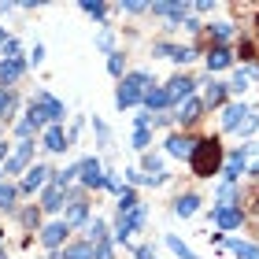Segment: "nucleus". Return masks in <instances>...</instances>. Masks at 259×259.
<instances>
[{"mask_svg":"<svg viewBox=\"0 0 259 259\" xmlns=\"http://www.w3.org/2000/svg\"><path fill=\"white\" fill-rule=\"evenodd\" d=\"M126 182L130 185H141V170H126Z\"/></svg>","mask_w":259,"mask_h":259,"instance_id":"obj_46","label":"nucleus"},{"mask_svg":"<svg viewBox=\"0 0 259 259\" xmlns=\"http://www.w3.org/2000/svg\"><path fill=\"white\" fill-rule=\"evenodd\" d=\"M145 219H148L145 204H137L134 211H126V215H119V222H115V241H126L130 233H137L141 226H145Z\"/></svg>","mask_w":259,"mask_h":259,"instance_id":"obj_3","label":"nucleus"},{"mask_svg":"<svg viewBox=\"0 0 259 259\" xmlns=\"http://www.w3.org/2000/svg\"><path fill=\"white\" fill-rule=\"evenodd\" d=\"M193 85H196L193 78H170V81H167V93H170L174 104H185V100L193 97Z\"/></svg>","mask_w":259,"mask_h":259,"instance_id":"obj_13","label":"nucleus"},{"mask_svg":"<svg viewBox=\"0 0 259 259\" xmlns=\"http://www.w3.org/2000/svg\"><path fill=\"white\" fill-rule=\"evenodd\" d=\"M93 130H97V134H100V141H104V145H108V126H104L100 119H93Z\"/></svg>","mask_w":259,"mask_h":259,"instance_id":"obj_43","label":"nucleus"},{"mask_svg":"<svg viewBox=\"0 0 259 259\" xmlns=\"http://www.w3.org/2000/svg\"><path fill=\"white\" fill-rule=\"evenodd\" d=\"M26 74V60H0V81L11 85V81H19Z\"/></svg>","mask_w":259,"mask_h":259,"instance_id":"obj_17","label":"nucleus"},{"mask_svg":"<svg viewBox=\"0 0 259 259\" xmlns=\"http://www.w3.org/2000/svg\"><path fill=\"white\" fill-rule=\"evenodd\" d=\"M30 134H33V126H30V122H26V119H22V122H19V137H22V141H26V137H30Z\"/></svg>","mask_w":259,"mask_h":259,"instance_id":"obj_45","label":"nucleus"},{"mask_svg":"<svg viewBox=\"0 0 259 259\" xmlns=\"http://www.w3.org/2000/svg\"><path fill=\"white\" fill-rule=\"evenodd\" d=\"M122 67H126V63H122V56H119V52H111V56H108V70H111L115 78H122Z\"/></svg>","mask_w":259,"mask_h":259,"instance_id":"obj_34","label":"nucleus"},{"mask_svg":"<svg viewBox=\"0 0 259 259\" xmlns=\"http://www.w3.org/2000/svg\"><path fill=\"white\" fill-rule=\"evenodd\" d=\"M219 200H222V204H233V200H237V185H233V182H222V185H219Z\"/></svg>","mask_w":259,"mask_h":259,"instance_id":"obj_31","label":"nucleus"},{"mask_svg":"<svg viewBox=\"0 0 259 259\" xmlns=\"http://www.w3.org/2000/svg\"><path fill=\"white\" fill-rule=\"evenodd\" d=\"M252 81H259V67L252 63H244V70H237L230 81V93H244V89H252Z\"/></svg>","mask_w":259,"mask_h":259,"instance_id":"obj_14","label":"nucleus"},{"mask_svg":"<svg viewBox=\"0 0 259 259\" xmlns=\"http://www.w3.org/2000/svg\"><path fill=\"white\" fill-rule=\"evenodd\" d=\"M49 167H30L26 170V178H22V193H37V189H45L49 185Z\"/></svg>","mask_w":259,"mask_h":259,"instance_id":"obj_12","label":"nucleus"},{"mask_svg":"<svg viewBox=\"0 0 259 259\" xmlns=\"http://www.w3.org/2000/svg\"><path fill=\"white\" fill-rule=\"evenodd\" d=\"M41 141H45V148H49V152H63V148H70V141H67V134H63V126H49Z\"/></svg>","mask_w":259,"mask_h":259,"instance_id":"obj_19","label":"nucleus"},{"mask_svg":"<svg viewBox=\"0 0 259 259\" xmlns=\"http://www.w3.org/2000/svg\"><path fill=\"white\" fill-rule=\"evenodd\" d=\"M222 174H226V182H237L241 174H248V148H237V152H230V159H226V167H222Z\"/></svg>","mask_w":259,"mask_h":259,"instance_id":"obj_4","label":"nucleus"},{"mask_svg":"<svg viewBox=\"0 0 259 259\" xmlns=\"http://www.w3.org/2000/svg\"><path fill=\"white\" fill-rule=\"evenodd\" d=\"M145 170L148 174H163L159 170V156H152V152H148V156H145Z\"/></svg>","mask_w":259,"mask_h":259,"instance_id":"obj_39","label":"nucleus"},{"mask_svg":"<svg viewBox=\"0 0 259 259\" xmlns=\"http://www.w3.org/2000/svg\"><path fill=\"white\" fill-rule=\"evenodd\" d=\"M67 233H70L67 222H49V226L41 230V244L45 248H60V244L67 241Z\"/></svg>","mask_w":259,"mask_h":259,"instance_id":"obj_8","label":"nucleus"},{"mask_svg":"<svg viewBox=\"0 0 259 259\" xmlns=\"http://www.w3.org/2000/svg\"><path fill=\"white\" fill-rule=\"evenodd\" d=\"M78 170H81V182H85L89 185V189H100V185H104V178H108V174H104V167H100V159H81L78 163Z\"/></svg>","mask_w":259,"mask_h":259,"instance_id":"obj_5","label":"nucleus"},{"mask_svg":"<svg viewBox=\"0 0 259 259\" xmlns=\"http://www.w3.org/2000/svg\"><path fill=\"white\" fill-rule=\"evenodd\" d=\"M259 126V115H248V122H244L241 130H237V134H252V130Z\"/></svg>","mask_w":259,"mask_h":259,"instance_id":"obj_42","label":"nucleus"},{"mask_svg":"<svg viewBox=\"0 0 259 259\" xmlns=\"http://www.w3.org/2000/svg\"><path fill=\"white\" fill-rule=\"evenodd\" d=\"M137 259H156V255H152V248H145V244H141V248H137Z\"/></svg>","mask_w":259,"mask_h":259,"instance_id":"obj_47","label":"nucleus"},{"mask_svg":"<svg viewBox=\"0 0 259 259\" xmlns=\"http://www.w3.org/2000/svg\"><path fill=\"white\" fill-rule=\"evenodd\" d=\"M41 60H45V45H33V52H30V63H33V67H37Z\"/></svg>","mask_w":259,"mask_h":259,"instance_id":"obj_41","label":"nucleus"},{"mask_svg":"<svg viewBox=\"0 0 259 259\" xmlns=\"http://www.w3.org/2000/svg\"><path fill=\"white\" fill-rule=\"evenodd\" d=\"M0 259H8V255H4V252H0Z\"/></svg>","mask_w":259,"mask_h":259,"instance_id":"obj_50","label":"nucleus"},{"mask_svg":"<svg viewBox=\"0 0 259 259\" xmlns=\"http://www.w3.org/2000/svg\"><path fill=\"white\" fill-rule=\"evenodd\" d=\"M0 60H22V45L19 41H8L4 52H0Z\"/></svg>","mask_w":259,"mask_h":259,"instance_id":"obj_33","label":"nucleus"},{"mask_svg":"<svg viewBox=\"0 0 259 259\" xmlns=\"http://www.w3.org/2000/svg\"><path fill=\"white\" fill-rule=\"evenodd\" d=\"M148 89H152V78L145 74V70H134V74H126V78H122L119 93H115V104H119V108H134V104L145 100V93H148Z\"/></svg>","mask_w":259,"mask_h":259,"instance_id":"obj_2","label":"nucleus"},{"mask_svg":"<svg viewBox=\"0 0 259 259\" xmlns=\"http://www.w3.org/2000/svg\"><path fill=\"white\" fill-rule=\"evenodd\" d=\"M97 41H100V49H111V41H115V37H111V30H104Z\"/></svg>","mask_w":259,"mask_h":259,"instance_id":"obj_44","label":"nucleus"},{"mask_svg":"<svg viewBox=\"0 0 259 259\" xmlns=\"http://www.w3.org/2000/svg\"><path fill=\"white\" fill-rule=\"evenodd\" d=\"M189 60H196V52H193V49H182V45H178V56H174V63H189Z\"/></svg>","mask_w":259,"mask_h":259,"instance_id":"obj_40","label":"nucleus"},{"mask_svg":"<svg viewBox=\"0 0 259 259\" xmlns=\"http://www.w3.org/2000/svg\"><path fill=\"white\" fill-rule=\"evenodd\" d=\"M152 11L170 22H185V15H189V4H152Z\"/></svg>","mask_w":259,"mask_h":259,"instance_id":"obj_20","label":"nucleus"},{"mask_svg":"<svg viewBox=\"0 0 259 259\" xmlns=\"http://www.w3.org/2000/svg\"><path fill=\"white\" fill-rule=\"evenodd\" d=\"M4 152H8V145H0V159H4Z\"/></svg>","mask_w":259,"mask_h":259,"instance_id":"obj_49","label":"nucleus"},{"mask_svg":"<svg viewBox=\"0 0 259 259\" xmlns=\"http://www.w3.org/2000/svg\"><path fill=\"white\" fill-rule=\"evenodd\" d=\"M60 259H93V244H89V241H81V244H67Z\"/></svg>","mask_w":259,"mask_h":259,"instance_id":"obj_28","label":"nucleus"},{"mask_svg":"<svg viewBox=\"0 0 259 259\" xmlns=\"http://www.w3.org/2000/svg\"><path fill=\"white\" fill-rule=\"evenodd\" d=\"M226 248L237 255V259H259V248L255 244H248V241H237V237H230L226 241Z\"/></svg>","mask_w":259,"mask_h":259,"instance_id":"obj_24","label":"nucleus"},{"mask_svg":"<svg viewBox=\"0 0 259 259\" xmlns=\"http://www.w3.org/2000/svg\"><path fill=\"white\" fill-rule=\"evenodd\" d=\"M33 104H41V108L49 111V119H52V126H60V122H63V115H67V108H63V104H60V100L52 97V93H45V89H41V93H33Z\"/></svg>","mask_w":259,"mask_h":259,"instance_id":"obj_7","label":"nucleus"},{"mask_svg":"<svg viewBox=\"0 0 259 259\" xmlns=\"http://www.w3.org/2000/svg\"><path fill=\"white\" fill-rule=\"evenodd\" d=\"M193 174H200V178H211V174H222V167H226V159H222V145L215 137H204V141H196V148H193Z\"/></svg>","mask_w":259,"mask_h":259,"instance_id":"obj_1","label":"nucleus"},{"mask_svg":"<svg viewBox=\"0 0 259 259\" xmlns=\"http://www.w3.org/2000/svg\"><path fill=\"white\" fill-rule=\"evenodd\" d=\"M11 37H8V33H4V26H0V52H4V45H8Z\"/></svg>","mask_w":259,"mask_h":259,"instance_id":"obj_48","label":"nucleus"},{"mask_svg":"<svg viewBox=\"0 0 259 259\" xmlns=\"http://www.w3.org/2000/svg\"><path fill=\"white\" fill-rule=\"evenodd\" d=\"M85 241L89 244H104V241H108V222H104V219L85 222Z\"/></svg>","mask_w":259,"mask_h":259,"instance_id":"obj_23","label":"nucleus"},{"mask_svg":"<svg viewBox=\"0 0 259 259\" xmlns=\"http://www.w3.org/2000/svg\"><path fill=\"white\" fill-rule=\"evenodd\" d=\"M0 174H4V170H0Z\"/></svg>","mask_w":259,"mask_h":259,"instance_id":"obj_51","label":"nucleus"},{"mask_svg":"<svg viewBox=\"0 0 259 259\" xmlns=\"http://www.w3.org/2000/svg\"><path fill=\"white\" fill-rule=\"evenodd\" d=\"M196 207H200V196H193V193H185V196H178V200H174V215H178V219H189V215H196Z\"/></svg>","mask_w":259,"mask_h":259,"instance_id":"obj_22","label":"nucleus"},{"mask_svg":"<svg viewBox=\"0 0 259 259\" xmlns=\"http://www.w3.org/2000/svg\"><path fill=\"white\" fill-rule=\"evenodd\" d=\"M167 248L174 252V255H178V259H200L193 248H189V244H185L182 237H174V233H170V237H167Z\"/></svg>","mask_w":259,"mask_h":259,"instance_id":"obj_27","label":"nucleus"},{"mask_svg":"<svg viewBox=\"0 0 259 259\" xmlns=\"http://www.w3.org/2000/svg\"><path fill=\"white\" fill-rule=\"evenodd\" d=\"M81 11L93 15V19H104V15H108V8H104V4H81Z\"/></svg>","mask_w":259,"mask_h":259,"instance_id":"obj_37","label":"nucleus"},{"mask_svg":"<svg viewBox=\"0 0 259 259\" xmlns=\"http://www.w3.org/2000/svg\"><path fill=\"white\" fill-rule=\"evenodd\" d=\"M41 207L45 211H60L63 207V185H49V189H45V200H41Z\"/></svg>","mask_w":259,"mask_h":259,"instance_id":"obj_25","label":"nucleus"},{"mask_svg":"<svg viewBox=\"0 0 259 259\" xmlns=\"http://www.w3.org/2000/svg\"><path fill=\"white\" fill-rule=\"evenodd\" d=\"M11 108H15V93H11V89H0V119H8Z\"/></svg>","mask_w":259,"mask_h":259,"instance_id":"obj_30","label":"nucleus"},{"mask_svg":"<svg viewBox=\"0 0 259 259\" xmlns=\"http://www.w3.org/2000/svg\"><path fill=\"white\" fill-rule=\"evenodd\" d=\"M167 104H174L170 93H167V85H152V89L145 93V108H148V111H163Z\"/></svg>","mask_w":259,"mask_h":259,"instance_id":"obj_15","label":"nucleus"},{"mask_svg":"<svg viewBox=\"0 0 259 259\" xmlns=\"http://www.w3.org/2000/svg\"><path fill=\"white\" fill-rule=\"evenodd\" d=\"M196 148V141H189L185 134H170L167 137V156H178V159H189Z\"/></svg>","mask_w":259,"mask_h":259,"instance_id":"obj_11","label":"nucleus"},{"mask_svg":"<svg viewBox=\"0 0 259 259\" xmlns=\"http://www.w3.org/2000/svg\"><path fill=\"white\" fill-rule=\"evenodd\" d=\"M148 141H152L148 126H145V130H134V148H148Z\"/></svg>","mask_w":259,"mask_h":259,"instance_id":"obj_35","label":"nucleus"},{"mask_svg":"<svg viewBox=\"0 0 259 259\" xmlns=\"http://www.w3.org/2000/svg\"><path fill=\"white\" fill-rule=\"evenodd\" d=\"M30 156H33V141H22V145L15 148V156L4 159V174H19V170L30 163Z\"/></svg>","mask_w":259,"mask_h":259,"instance_id":"obj_9","label":"nucleus"},{"mask_svg":"<svg viewBox=\"0 0 259 259\" xmlns=\"http://www.w3.org/2000/svg\"><path fill=\"white\" fill-rule=\"evenodd\" d=\"M204 85H207V93H204V104H222V100H226V89L230 85H222V81H204Z\"/></svg>","mask_w":259,"mask_h":259,"instance_id":"obj_26","label":"nucleus"},{"mask_svg":"<svg viewBox=\"0 0 259 259\" xmlns=\"http://www.w3.org/2000/svg\"><path fill=\"white\" fill-rule=\"evenodd\" d=\"M93 259H111V244H93Z\"/></svg>","mask_w":259,"mask_h":259,"instance_id":"obj_38","label":"nucleus"},{"mask_svg":"<svg viewBox=\"0 0 259 259\" xmlns=\"http://www.w3.org/2000/svg\"><path fill=\"white\" fill-rule=\"evenodd\" d=\"M226 67H233V52L226 45H215V49L207 52V70H226Z\"/></svg>","mask_w":259,"mask_h":259,"instance_id":"obj_18","label":"nucleus"},{"mask_svg":"<svg viewBox=\"0 0 259 259\" xmlns=\"http://www.w3.org/2000/svg\"><path fill=\"white\" fill-rule=\"evenodd\" d=\"M78 174H81L78 167H67V170H60V174H52V182H56V185H70V182L78 178Z\"/></svg>","mask_w":259,"mask_h":259,"instance_id":"obj_32","label":"nucleus"},{"mask_svg":"<svg viewBox=\"0 0 259 259\" xmlns=\"http://www.w3.org/2000/svg\"><path fill=\"white\" fill-rule=\"evenodd\" d=\"M241 207H233V204H219L215 207V222H219V230H237L241 226Z\"/></svg>","mask_w":259,"mask_h":259,"instance_id":"obj_10","label":"nucleus"},{"mask_svg":"<svg viewBox=\"0 0 259 259\" xmlns=\"http://www.w3.org/2000/svg\"><path fill=\"white\" fill-rule=\"evenodd\" d=\"M248 108H244V104H226V108H222V130H233V134H237V130L248 122Z\"/></svg>","mask_w":259,"mask_h":259,"instance_id":"obj_6","label":"nucleus"},{"mask_svg":"<svg viewBox=\"0 0 259 259\" xmlns=\"http://www.w3.org/2000/svg\"><path fill=\"white\" fill-rule=\"evenodd\" d=\"M200 111H204V100L189 97L185 104H178V115H174V119H178L182 126H189V122H196V119H200Z\"/></svg>","mask_w":259,"mask_h":259,"instance_id":"obj_16","label":"nucleus"},{"mask_svg":"<svg viewBox=\"0 0 259 259\" xmlns=\"http://www.w3.org/2000/svg\"><path fill=\"white\" fill-rule=\"evenodd\" d=\"M67 226H81V222H89V207L85 204H81V200H70V204H67Z\"/></svg>","mask_w":259,"mask_h":259,"instance_id":"obj_21","label":"nucleus"},{"mask_svg":"<svg viewBox=\"0 0 259 259\" xmlns=\"http://www.w3.org/2000/svg\"><path fill=\"white\" fill-rule=\"evenodd\" d=\"M15 204V189L11 185H0V207H11Z\"/></svg>","mask_w":259,"mask_h":259,"instance_id":"obj_36","label":"nucleus"},{"mask_svg":"<svg viewBox=\"0 0 259 259\" xmlns=\"http://www.w3.org/2000/svg\"><path fill=\"white\" fill-rule=\"evenodd\" d=\"M211 33H215L219 45H226V41L233 37V22H215V26H211Z\"/></svg>","mask_w":259,"mask_h":259,"instance_id":"obj_29","label":"nucleus"}]
</instances>
